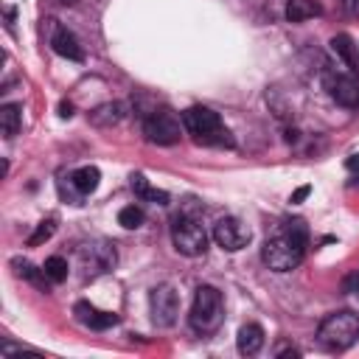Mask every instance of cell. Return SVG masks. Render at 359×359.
Here are the masks:
<instances>
[{"mask_svg":"<svg viewBox=\"0 0 359 359\" xmlns=\"http://www.w3.org/2000/svg\"><path fill=\"white\" fill-rule=\"evenodd\" d=\"M143 222H146V216H143V210L135 208V205H126V208H121V213H118V224L126 227V230H137Z\"/></svg>","mask_w":359,"mask_h":359,"instance_id":"22","label":"cell"},{"mask_svg":"<svg viewBox=\"0 0 359 359\" xmlns=\"http://www.w3.org/2000/svg\"><path fill=\"white\" fill-rule=\"evenodd\" d=\"M317 14H323V8L314 0H289L286 3V20L289 22H303V20H311Z\"/></svg>","mask_w":359,"mask_h":359,"instance_id":"17","label":"cell"},{"mask_svg":"<svg viewBox=\"0 0 359 359\" xmlns=\"http://www.w3.org/2000/svg\"><path fill=\"white\" fill-rule=\"evenodd\" d=\"M149 309H151V323L157 328H171L180 314V297H177L174 286H168V283L154 286L149 292Z\"/></svg>","mask_w":359,"mask_h":359,"instance_id":"7","label":"cell"},{"mask_svg":"<svg viewBox=\"0 0 359 359\" xmlns=\"http://www.w3.org/2000/svg\"><path fill=\"white\" fill-rule=\"evenodd\" d=\"M345 165H348V171H359V154L348 157V160H345Z\"/></svg>","mask_w":359,"mask_h":359,"instance_id":"28","label":"cell"},{"mask_svg":"<svg viewBox=\"0 0 359 359\" xmlns=\"http://www.w3.org/2000/svg\"><path fill=\"white\" fill-rule=\"evenodd\" d=\"M342 6H345V11H348V14L359 17V0H342Z\"/></svg>","mask_w":359,"mask_h":359,"instance_id":"26","label":"cell"},{"mask_svg":"<svg viewBox=\"0 0 359 359\" xmlns=\"http://www.w3.org/2000/svg\"><path fill=\"white\" fill-rule=\"evenodd\" d=\"M309 194H311V185H300V188L292 194V199H289V202H292V205H300V202H303Z\"/></svg>","mask_w":359,"mask_h":359,"instance_id":"24","label":"cell"},{"mask_svg":"<svg viewBox=\"0 0 359 359\" xmlns=\"http://www.w3.org/2000/svg\"><path fill=\"white\" fill-rule=\"evenodd\" d=\"M123 115H126V107H123L121 101H109V104L95 107V109L90 112V121H93L95 126H115V123L123 121Z\"/></svg>","mask_w":359,"mask_h":359,"instance_id":"15","label":"cell"},{"mask_svg":"<svg viewBox=\"0 0 359 359\" xmlns=\"http://www.w3.org/2000/svg\"><path fill=\"white\" fill-rule=\"evenodd\" d=\"M53 233H56V219H45V222H39V227L31 233L28 244H31V247H39V244H42V241H48Z\"/></svg>","mask_w":359,"mask_h":359,"instance_id":"23","label":"cell"},{"mask_svg":"<svg viewBox=\"0 0 359 359\" xmlns=\"http://www.w3.org/2000/svg\"><path fill=\"white\" fill-rule=\"evenodd\" d=\"M59 115H62V118H70V115H73V104L62 101V104H59Z\"/></svg>","mask_w":359,"mask_h":359,"instance_id":"27","label":"cell"},{"mask_svg":"<svg viewBox=\"0 0 359 359\" xmlns=\"http://www.w3.org/2000/svg\"><path fill=\"white\" fill-rule=\"evenodd\" d=\"M353 286H359V272L348 275V278H345V283H342V289H345V292H353Z\"/></svg>","mask_w":359,"mask_h":359,"instance_id":"25","label":"cell"},{"mask_svg":"<svg viewBox=\"0 0 359 359\" xmlns=\"http://www.w3.org/2000/svg\"><path fill=\"white\" fill-rule=\"evenodd\" d=\"M42 269H45V275L50 278V283H62V280L67 278V272H70V266H67V261H65L62 255H50V258H45Z\"/></svg>","mask_w":359,"mask_h":359,"instance_id":"21","label":"cell"},{"mask_svg":"<svg viewBox=\"0 0 359 359\" xmlns=\"http://www.w3.org/2000/svg\"><path fill=\"white\" fill-rule=\"evenodd\" d=\"M182 118H177L168 107H157L146 115L143 121V135L149 143H157V146H174L180 137H182Z\"/></svg>","mask_w":359,"mask_h":359,"instance_id":"6","label":"cell"},{"mask_svg":"<svg viewBox=\"0 0 359 359\" xmlns=\"http://www.w3.org/2000/svg\"><path fill=\"white\" fill-rule=\"evenodd\" d=\"M250 238H252L250 227H247L241 219H236V216H224V219H219V222L213 224V241H216L222 250H227V252L244 250V247L250 244Z\"/></svg>","mask_w":359,"mask_h":359,"instance_id":"8","label":"cell"},{"mask_svg":"<svg viewBox=\"0 0 359 359\" xmlns=\"http://www.w3.org/2000/svg\"><path fill=\"white\" fill-rule=\"evenodd\" d=\"M98 182H101V171H98L95 165H81V168H76V171L70 174V185H73L81 196L93 194V191L98 188Z\"/></svg>","mask_w":359,"mask_h":359,"instance_id":"16","label":"cell"},{"mask_svg":"<svg viewBox=\"0 0 359 359\" xmlns=\"http://www.w3.org/2000/svg\"><path fill=\"white\" fill-rule=\"evenodd\" d=\"M171 241H174V250L180 255H188V258H199L208 250L205 227L194 216H185V213L174 216V222H171Z\"/></svg>","mask_w":359,"mask_h":359,"instance_id":"5","label":"cell"},{"mask_svg":"<svg viewBox=\"0 0 359 359\" xmlns=\"http://www.w3.org/2000/svg\"><path fill=\"white\" fill-rule=\"evenodd\" d=\"M222 317H224V303H222V292L216 286H196V294H194V303H191V314H188V323L196 334H213L219 325H222Z\"/></svg>","mask_w":359,"mask_h":359,"instance_id":"4","label":"cell"},{"mask_svg":"<svg viewBox=\"0 0 359 359\" xmlns=\"http://www.w3.org/2000/svg\"><path fill=\"white\" fill-rule=\"evenodd\" d=\"M236 345H238V353L244 356H255L261 348H264V328L258 323H247L238 328V337H236Z\"/></svg>","mask_w":359,"mask_h":359,"instance_id":"13","label":"cell"},{"mask_svg":"<svg viewBox=\"0 0 359 359\" xmlns=\"http://www.w3.org/2000/svg\"><path fill=\"white\" fill-rule=\"evenodd\" d=\"M182 126L202 146H233L230 132L210 107H188L182 112Z\"/></svg>","mask_w":359,"mask_h":359,"instance_id":"2","label":"cell"},{"mask_svg":"<svg viewBox=\"0 0 359 359\" xmlns=\"http://www.w3.org/2000/svg\"><path fill=\"white\" fill-rule=\"evenodd\" d=\"M359 339V314L342 309L331 311L320 325H317V342L328 351H348Z\"/></svg>","mask_w":359,"mask_h":359,"instance_id":"3","label":"cell"},{"mask_svg":"<svg viewBox=\"0 0 359 359\" xmlns=\"http://www.w3.org/2000/svg\"><path fill=\"white\" fill-rule=\"evenodd\" d=\"M79 258H81V264L90 269V275L109 272V269L115 266V261H118V255H115V244H109V241L84 244V247L79 250Z\"/></svg>","mask_w":359,"mask_h":359,"instance_id":"10","label":"cell"},{"mask_svg":"<svg viewBox=\"0 0 359 359\" xmlns=\"http://www.w3.org/2000/svg\"><path fill=\"white\" fill-rule=\"evenodd\" d=\"M306 247H309V230L303 219H292L283 222L272 236H266L261 247V258L275 272H292L303 261Z\"/></svg>","mask_w":359,"mask_h":359,"instance_id":"1","label":"cell"},{"mask_svg":"<svg viewBox=\"0 0 359 359\" xmlns=\"http://www.w3.org/2000/svg\"><path fill=\"white\" fill-rule=\"evenodd\" d=\"M14 272H17L20 278H25L28 283H34L36 289H42V292H48V286H50V278L45 275V269H36V266L28 264V261H14Z\"/></svg>","mask_w":359,"mask_h":359,"instance_id":"20","label":"cell"},{"mask_svg":"<svg viewBox=\"0 0 359 359\" xmlns=\"http://www.w3.org/2000/svg\"><path fill=\"white\" fill-rule=\"evenodd\" d=\"M132 191H135L140 199H149V202H154V205H168V194L151 188L143 174H132Z\"/></svg>","mask_w":359,"mask_h":359,"instance_id":"18","label":"cell"},{"mask_svg":"<svg viewBox=\"0 0 359 359\" xmlns=\"http://www.w3.org/2000/svg\"><path fill=\"white\" fill-rule=\"evenodd\" d=\"M325 90H328V95L339 104V107H345V109H356L359 107V79L353 76V73H325Z\"/></svg>","mask_w":359,"mask_h":359,"instance_id":"9","label":"cell"},{"mask_svg":"<svg viewBox=\"0 0 359 359\" xmlns=\"http://www.w3.org/2000/svg\"><path fill=\"white\" fill-rule=\"evenodd\" d=\"M331 50L345 62V67H348L351 73H359V48L353 45V39H351L348 34H337V36L331 39Z\"/></svg>","mask_w":359,"mask_h":359,"instance_id":"14","label":"cell"},{"mask_svg":"<svg viewBox=\"0 0 359 359\" xmlns=\"http://www.w3.org/2000/svg\"><path fill=\"white\" fill-rule=\"evenodd\" d=\"M73 314H76V320H79L81 325H87V328H93V331H104V328H112V325L118 323V314L101 311V309H95L93 303H87V300H79V303L73 306Z\"/></svg>","mask_w":359,"mask_h":359,"instance_id":"11","label":"cell"},{"mask_svg":"<svg viewBox=\"0 0 359 359\" xmlns=\"http://www.w3.org/2000/svg\"><path fill=\"white\" fill-rule=\"evenodd\" d=\"M50 48H53L59 56L70 59V62H81V59H84V50H81V45H79V39H76L65 25H56V22H53V34H50Z\"/></svg>","mask_w":359,"mask_h":359,"instance_id":"12","label":"cell"},{"mask_svg":"<svg viewBox=\"0 0 359 359\" xmlns=\"http://www.w3.org/2000/svg\"><path fill=\"white\" fill-rule=\"evenodd\" d=\"M22 123V107L20 104H3L0 107V126H3V135L6 137H14L17 129Z\"/></svg>","mask_w":359,"mask_h":359,"instance_id":"19","label":"cell"}]
</instances>
